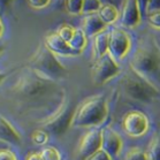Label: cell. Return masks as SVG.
I'll use <instances>...</instances> for the list:
<instances>
[{"label":"cell","instance_id":"2e32d148","mask_svg":"<svg viewBox=\"0 0 160 160\" xmlns=\"http://www.w3.org/2000/svg\"><path fill=\"white\" fill-rule=\"evenodd\" d=\"M98 15L102 20V22L105 24H109V23H114L119 18V11L115 6H113L111 4H105L102 5V8L99 9Z\"/></svg>","mask_w":160,"mask_h":160},{"label":"cell","instance_id":"4dcf8cb0","mask_svg":"<svg viewBox=\"0 0 160 160\" xmlns=\"http://www.w3.org/2000/svg\"><path fill=\"white\" fill-rule=\"evenodd\" d=\"M26 160H43V158H42V156H40V153L31 152L27 156Z\"/></svg>","mask_w":160,"mask_h":160},{"label":"cell","instance_id":"d6a6232c","mask_svg":"<svg viewBox=\"0 0 160 160\" xmlns=\"http://www.w3.org/2000/svg\"><path fill=\"white\" fill-rule=\"evenodd\" d=\"M2 31H4V26H2V22H1V18H0V37L2 35Z\"/></svg>","mask_w":160,"mask_h":160},{"label":"cell","instance_id":"9a60e30c","mask_svg":"<svg viewBox=\"0 0 160 160\" xmlns=\"http://www.w3.org/2000/svg\"><path fill=\"white\" fill-rule=\"evenodd\" d=\"M0 142L11 144V145L21 144L20 134L2 115H0Z\"/></svg>","mask_w":160,"mask_h":160},{"label":"cell","instance_id":"6da1fadb","mask_svg":"<svg viewBox=\"0 0 160 160\" xmlns=\"http://www.w3.org/2000/svg\"><path fill=\"white\" fill-rule=\"evenodd\" d=\"M12 93L22 104L28 106H58L63 104V91L57 82L48 80L31 68L18 74L12 87Z\"/></svg>","mask_w":160,"mask_h":160},{"label":"cell","instance_id":"f546056e","mask_svg":"<svg viewBox=\"0 0 160 160\" xmlns=\"http://www.w3.org/2000/svg\"><path fill=\"white\" fill-rule=\"evenodd\" d=\"M0 160H18L16 156L9 150H0Z\"/></svg>","mask_w":160,"mask_h":160},{"label":"cell","instance_id":"ffe728a7","mask_svg":"<svg viewBox=\"0 0 160 160\" xmlns=\"http://www.w3.org/2000/svg\"><path fill=\"white\" fill-rule=\"evenodd\" d=\"M102 6V2L98 0H84L82 5V13H84L85 15L95 14V13H98Z\"/></svg>","mask_w":160,"mask_h":160},{"label":"cell","instance_id":"5b68a950","mask_svg":"<svg viewBox=\"0 0 160 160\" xmlns=\"http://www.w3.org/2000/svg\"><path fill=\"white\" fill-rule=\"evenodd\" d=\"M121 81L124 93L132 100L151 104L159 98V91L131 69L124 74Z\"/></svg>","mask_w":160,"mask_h":160},{"label":"cell","instance_id":"8fae6325","mask_svg":"<svg viewBox=\"0 0 160 160\" xmlns=\"http://www.w3.org/2000/svg\"><path fill=\"white\" fill-rule=\"evenodd\" d=\"M45 48L50 50L53 54L65 55V57H74V55L81 54L80 52L74 51L69 46V44L63 40L57 32L48 33L45 37Z\"/></svg>","mask_w":160,"mask_h":160},{"label":"cell","instance_id":"603a6c76","mask_svg":"<svg viewBox=\"0 0 160 160\" xmlns=\"http://www.w3.org/2000/svg\"><path fill=\"white\" fill-rule=\"evenodd\" d=\"M65 5L67 12L70 14L78 15L82 13V5H83L82 0H69V1H66Z\"/></svg>","mask_w":160,"mask_h":160},{"label":"cell","instance_id":"4fadbf2b","mask_svg":"<svg viewBox=\"0 0 160 160\" xmlns=\"http://www.w3.org/2000/svg\"><path fill=\"white\" fill-rule=\"evenodd\" d=\"M141 21V12H139L137 1L129 0L124 1L122 12H121L120 24L123 28H135Z\"/></svg>","mask_w":160,"mask_h":160},{"label":"cell","instance_id":"277c9868","mask_svg":"<svg viewBox=\"0 0 160 160\" xmlns=\"http://www.w3.org/2000/svg\"><path fill=\"white\" fill-rule=\"evenodd\" d=\"M29 68L53 82L62 80L68 75V69L60 63L57 57L45 48V45L40 46L31 58Z\"/></svg>","mask_w":160,"mask_h":160},{"label":"cell","instance_id":"5bb4252c","mask_svg":"<svg viewBox=\"0 0 160 160\" xmlns=\"http://www.w3.org/2000/svg\"><path fill=\"white\" fill-rule=\"evenodd\" d=\"M106 24L102 22L98 13L95 14H89L85 15L83 18V22H82V31L84 32L85 36H93L102 32Z\"/></svg>","mask_w":160,"mask_h":160},{"label":"cell","instance_id":"d4e9b609","mask_svg":"<svg viewBox=\"0 0 160 160\" xmlns=\"http://www.w3.org/2000/svg\"><path fill=\"white\" fill-rule=\"evenodd\" d=\"M74 32H75V29L72 26H69V24H62L58 29V31H57V33H58L59 36L61 37L63 40H66L67 43L72 39Z\"/></svg>","mask_w":160,"mask_h":160},{"label":"cell","instance_id":"3957f363","mask_svg":"<svg viewBox=\"0 0 160 160\" xmlns=\"http://www.w3.org/2000/svg\"><path fill=\"white\" fill-rule=\"evenodd\" d=\"M108 106L105 96L97 95L84 100L76 108L72 126L77 128L96 127L107 118Z\"/></svg>","mask_w":160,"mask_h":160},{"label":"cell","instance_id":"cb8c5ba5","mask_svg":"<svg viewBox=\"0 0 160 160\" xmlns=\"http://www.w3.org/2000/svg\"><path fill=\"white\" fill-rule=\"evenodd\" d=\"M31 139H32V142L37 145H44L45 143L48 142V134L46 131L44 130V129H37L32 132L31 135Z\"/></svg>","mask_w":160,"mask_h":160},{"label":"cell","instance_id":"52a82bcc","mask_svg":"<svg viewBox=\"0 0 160 160\" xmlns=\"http://www.w3.org/2000/svg\"><path fill=\"white\" fill-rule=\"evenodd\" d=\"M120 72V67L117 63V61L108 54L106 53L95 62V65L91 68V76L92 80L97 85H102L106 83L107 81L118 75Z\"/></svg>","mask_w":160,"mask_h":160},{"label":"cell","instance_id":"1f68e13d","mask_svg":"<svg viewBox=\"0 0 160 160\" xmlns=\"http://www.w3.org/2000/svg\"><path fill=\"white\" fill-rule=\"evenodd\" d=\"M159 36L158 37H154V39H156V43H157V45H158V48H159V50H160V32L158 33Z\"/></svg>","mask_w":160,"mask_h":160},{"label":"cell","instance_id":"7402d4cb","mask_svg":"<svg viewBox=\"0 0 160 160\" xmlns=\"http://www.w3.org/2000/svg\"><path fill=\"white\" fill-rule=\"evenodd\" d=\"M123 160H148V157H146V153L141 149L132 148L127 151Z\"/></svg>","mask_w":160,"mask_h":160},{"label":"cell","instance_id":"7c38bea8","mask_svg":"<svg viewBox=\"0 0 160 160\" xmlns=\"http://www.w3.org/2000/svg\"><path fill=\"white\" fill-rule=\"evenodd\" d=\"M100 134H102L100 149L107 153L111 158L117 157L121 149V138L119 137V135L108 127L102 128Z\"/></svg>","mask_w":160,"mask_h":160},{"label":"cell","instance_id":"484cf974","mask_svg":"<svg viewBox=\"0 0 160 160\" xmlns=\"http://www.w3.org/2000/svg\"><path fill=\"white\" fill-rule=\"evenodd\" d=\"M157 12H160V0L146 1V16Z\"/></svg>","mask_w":160,"mask_h":160},{"label":"cell","instance_id":"d6986e66","mask_svg":"<svg viewBox=\"0 0 160 160\" xmlns=\"http://www.w3.org/2000/svg\"><path fill=\"white\" fill-rule=\"evenodd\" d=\"M145 153L148 160H160V134L153 136Z\"/></svg>","mask_w":160,"mask_h":160},{"label":"cell","instance_id":"f1b7e54d","mask_svg":"<svg viewBox=\"0 0 160 160\" xmlns=\"http://www.w3.org/2000/svg\"><path fill=\"white\" fill-rule=\"evenodd\" d=\"M28 4L32 8H44L50 5V1L48 0H30L28 1Z\"/></svg>","mask_w":160,"mask_h":160},{"label":"cell","instance_id":"836d02e7","mask_svg":"<svg viewBox=\"0 0 160 160\" xmlns=\"http://www.w3.org/2000/svg\"><path fill=\"white\" fill-rule=\"evenodd\" d=\"M5 77H6V75L5 74H2V73H0V84L2 83V81L5 80Z\"/></svg>","mask_w":160,"mask_h":160},{"label":"cell","instance_id":"e575fe53","mask_svg":"<svg viewBox=\"0 0 160 160\" xmlns=\"http://www.w3.org/2000/svg\"><path fill=\"white\" fill-rule=\"evenodd\" d=\"M4 44L2 43H0V54H1V53H2V52H4Z\"/></svg>","mask_w":160,"mask_h":160},{"label":"cell","instance_id":"4316f807","mask_svg":"<svg viewBox=\"0 0 160 160\" xmlns=\"http://www.w3.org/2000/svg\"><path fill=\"white\" fill-rule=\"evenodd\" d=\"M85 160H112V158L104 152L102 149H99L98 151H96L95 153H92L90 157H88Z\"/></svg>","mask_w":160,"mask_h":160},{"label":"cell","instance_id":"83f0119b","mask_svg":"<svg viewBox=\"0 0 160 160\" xmlns=\"http://www.w3.org/2000/svg\"><path fill=\"white\" fill-rule=\"evenodd\" d=\"M148 18V21L152 27L157 28V29H160V12H157V13H152L146 16Z\"/></svg>","mask_w":160,"mask_h":160},{"label":"cell","instance_id":"30bf717a","mask_svg":"<svg viewBox=\"0 0 160 160\" xmlns=\"http://www.w3.org/2000/svg\"><path fill=\"white\" fill-rule=\"evenodd\" d=\"M102 134L100 129H91L81 138L78 144V156L83 159H87L92 153L100 149Z\"/></svg>","mask_w":160,"mask_h":160},{"label":"cell","instance_id":"e0dca14e","mask_svg":"<svg viewBox=\"0 0 160 160\" xmlns=\"http://www.w3.org/2000/svg\"><path fill=\"white\" fill-rule=\"evenodd\" d=\"M95 51L98 58L108 52V31H102L95 36Z\"/></svg>","mask_w":160,"mask_h":160},{"label":"cell","instance_id":"ac0fdd59","mask_svg":"<svg viewBox=\"0 0 160 160\" xmlns=\"http://www.w3.org/2000/svg\"><path fill=\"white\" fill-rule=\"evenodd\" d=\"M68 44H69V46L73 48L74 51L80 52V53L83 51V48L87 45V36L84 35L82 29L75 30V32H74L72 39L68 42Z\"/></svg>","mask_w":160,"mask_h":160},{"label":"cell","instance_id":"8992f818","mask_svg":"<svg viewBox=\"0 0 160 160\" xmlns=\"http://www.w3.org/2000/svg\"><path fill=\"white\" fill-rule=\"evenodd\" d=\"M76 108V106L72 102H63L61 107L44 122L42 129L57 137L62 136L73 123Z\"/></svg>","mask_w":160,"mask_h":160},{"label":"cell","instance_id":"ba28073f","mask_svg":"<svg viewBox=\"0 0 160 160\" xmlns=\"http://www.w3.org/2000/svg\"><path fill=\"white\" fill-rule=\"evenodd\" d=\"M130 48V38L120 28H112L108 31V52L115 61L127 55Z\"/></svg>","mask_w":160,"mask_h":160},{"label":"cell","instance_id":"44dd1931","mask_svg":"<svg viewBox=\"0 0 160 160\" xmlns=\"http://www.w3.org/2000/svg\"><path fill=\"white\" fill-rule=\"evenodd\" d=\"M39 153L43 160H61L60 152L53 146H45Z\"/></svg>","mask_w":160,"mask_h":160},{"label":"cell","instance_id":"7a4b0ae2","mask_svg":"<svg viewBox=\"0 0 160 160\" xmlns=\"http://www.w3.org/2000/svg\"><path fill=\"white\" fill-rule=\"evenodd\" d=\"M129 66L160 92V50L154 36L145 35L139 38Z\"/></svg>","mask_w":160,"mask_h":160},{"label":"cell","instance_id":"9c48e42d","mask_svg":"<svg viewBox=\"0 0 160 160\" xmlns=\"http://www.w3.org/2000/svg\"><path fill=\"white\" fill-rule=\"evenodd\" d=\"M122 128L130 137H141L149 129V120L145 114L138 111L128 112L122 119Z\"/></svg>","mask_w":160,"mask_h":160}]
</instances>
